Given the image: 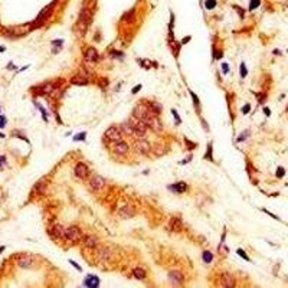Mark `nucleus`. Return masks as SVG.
Listing matches in <instances>:
<instances>
[{"instance_id": "1", "label": "nucleus", "mask_w": 288, "mask_h": 288, "mask_svg": "<svg viewBox=\"0 0 288 288\" xmlns=\"http://www.w3.org/2000/svg\"><path fill=\"white\" fill-rule=\"evenodd\" d=\"M134 117H137L138 120L145 122L148 127H151L156 131H161V122L158 120L157 114L148 108V105H145L144 102H138L134 108Z\"/></svg>"}, {"instance_id": "2", "label": "nucleus", "mask_w": 288, "mask_h": 288, "mask_svg": "<svg viewBox=\"0 0 288 288\" xmlns=\"http://www.w3.org/2000/svg\"><path fill=\"white\" fill-rule=\"evenodd\" d=\"M91 19H92V12L89 10V9H82L77 23H75V30H77L78 33L84 35L87 32L89 23H91Z\"/></svg>"}, {"instance_id": "3", "label": "nucleus", "mask_w": 288, "mask_h": 288, "mask_svg": "<svg viewBox=\"0 0 288 288\" xmlns=\"http://www.w3.org/2000/svg\"><path fill=\"white\" fill-rule=\"evenodd\" d=\"M130 124L133 125V128H134V131H135V134L138 135V137H143V135H145L147 134V131H148V125L145 124V122H143L141 120H138L137 117H131L130 118Z\"/></svg>"}, {"instance_id": "4", "label": "nucleus", "mask_w": 288, "mask_h": 288, "mask_svg": "<svg viewBox=\"0 0 288 288\" xmlns=\"http://www.w3.org/2000/svg\"><path fill=\"white\" fill-rule=\"evenodd\" d=\"M56 87H58L56 82L49 81V82H45V84H42V85H38V87L32 88V92H33L35 95H45V94H51Z\"/></svg>"}, {"instance_id": "5", "label": "nucleus", "mask_w": 288, "mask_h": 288, "mask_svg": "<svg viewBox=\"0 0 288 288\" xmlns=\"http://www.w3.org/2000/svg\"><path fill=\"white\" fill-rule=\"evenodd\" d=\"M65 238H67L69 242H77V241H79L81 239V231H79V228L71 226V228L65 229Z\"/></svg>"}, {"instance_id": "6", "label": "nucleus", "mask_w": 288, "mask_h": 288, "mask_svg": "<svg viewBox=\"0 0 288 288\" xmlns=\"http://www.w3.org/2000/svg\"><path fill=\"white\" fill-rule=\"evenodd\" d=\"M16 262L20 268H29V266L33 265V256L29 254H22L16 256Z\"/></svg>"}, {"instance_id": "7", "label": "nucleus", "mask_w": 288, "mask_h": 288, "mask_svg": "<svg viewBox=\"0 0 288 288\" xmlns=\"http://www.w3.org/2000/svg\"><path fill=\"white\" fill-rule=\"evenodd\" d=\"M54 6H55V1H54L52 4L46 6L43 10L39 13V16L36 17V20L33 22V26H35V27H36V26H39V25H42V22H45V19H46V17H48V16L52 13V9H54Z\"/></svg>"}, {"instance_id": "8", "label": "nucleus", "mask_w": 288, "mask_h": 288, "mask_svg": "<svg viewBox=\"0 0 288 288\" xmlns=\"http://www.w3.org/2000/svg\"><path fill=\"white\" fill-rule=\"evenodd\" d=\"M105 138L110 140V141H112V143H117V141H121L122 135H121V133L118 131L117 127H110V128L105 131Z\"/></svg>"}, {"instance_id": "9", "label": "nucleus", "mask_w": 288, "mask_h": 288, "mask_svg": "<svg viewBox=\"0 0 288 288\" xmlns=\"http://www.w3.org/2000/svg\"><path fill=\"white\" fill-rule=\"evenodd\" d=\"M105 186V180L102 176H98V174H95V176H92L91 180H89V187L92 189V190H101V189H104Z\"/></svg>"}, {"instance_id": "10", "label": "nucleus", "mask_w": 288, "mask_h": 288, "mask_svg": "<svg viewBox=\"0 0 288 288\" xmlns=\"http://www.w3.org/2000/svg\"><path fill=\"white\" fill-rule=\"evenodd\" d=\"M167 229L170 232H179L182 229V221L179 218H171L169 221V225H167Z\"/></svg>"}, {"instance_id": "11", "label": "nucleus", "mask_w": 288, "mask_h": 288, "mask_svg": "<svg viewBox=\"0 0 288 288\" xmlns=\"http://www.w3.org/2000/svg\"><path fill=\"white\" fill-rule=\"evenodd\" d=\"M97 256H98V259H100V261H110V258H111V251H110V248H107V246L98 248Z\"/></svg>"}, {"instance_id": "12", "label": "nucleus", "mask_w": 288, "mask_h": 288, "mask_svg": "<svg viewBox=\"0 0 288 288\" xmlns=\"http://www.w3.org/2000/svg\"><path fill=\"white\" fill-rule=\"evenodd\" d=\"M118 215H120V218H122V219H128V218H131L134 215V209L131 206L125 205V206H122L121 209L118 211Z\"/></svg>"}, {"instance_id": "13", "label": "nucleus", "mask_w": 288, "mask_h": 288, "mask_svg": "<svg viewBox=\"0 0 288 288\" xmlns=\"http://www.w3.org/2000/svg\"><path fill=\"white\" fill-rule=\"evenodd\" d=\"M114 150H115V153H118V154H127L128 153V144L125 143V141H117V143L114 144Z\"/></svg>"}, {"instance_id": "14", "label": "nucleus", "mask_w": 288, "mask_h": 288, "mask_svg": "<svg viewBox=\"0 0 288 288\" xmlns=\"http://www.w3.org/2000/svg\"><path fill=\"white\" fill-rule=\"evenodd\" d=\"M87 174H88V167L85 166L84 163H78L77 166H75V176L84 179V177H87Z\"/></svg>"}, {"instance_id": "15", "label": "nucleus", "mask_w": 288, "mask_h": 288, "mask_svg": "<svg viewBox=\"0 0 288 288\" xmlns=\"http://www.w3.org/2000/svg\"><path fill=\"white\" fill-rule=\"evenodd\" d=\"M51 235H52L54 238H65V229H64V226H62V225H55V226H52Z\"/></svg>"}, {"instance_id": "16", "label": "nucleus", "mask_w": 288, "mask_h": 288, "mask_svg": "<svg viewBox=\"0 0 288 288\" xmlns=\"http://www.w3.org/2000/svg\"><path fill=\"white\" fill-rule=\"evenodd\" d=\"M82 244L85 245L87 248H98V239L95 236H92V235H88V236L84 238Z\"/></svg>"}, {"instance_id": "17", "label": "nucleus", "mask_w": 288, "mask_h": 288, "mask_svg": "<svg viewBox=\"0 0 288 288\" xmlns=\"http://www.w3.org/2000/svg\"><path fill=\"white\" fill-rule=\"evenodd\" d=\"M84 58H85L87 61H98L100 55H98V52H97L94 48H88V49L84 52Z\"/></svg>"}, {"instance_id": "18", "label": "nucleus", "mask_w": 288, "mask_h": 288, "mask_svg": "<svg viewBox=\"0 0 288 288\" xmlns=\"http://www.w3.org/2000/svg\"><path fill=\"white\" fill-rule=\"evenodd\" d=\"M137 147H138V150L144 153V154H147L150 150H151V147H150V144L147 140H144V138H140V140H137Z\"/></svg>"}, {"instance_id": "19", "label": "nucleus", "mask_w": 288, "mask_h": 288, "mask_svg": "<svg viewBox=\"0 0 288 288\" xmlns=\"http://www.w3.org/2000/svg\"><path fill=\"white\" fill-rule=\"evenodd\" d=\"M84 284H85L87 287L95 288V287H98V285H100V279H98V277H95V275H88V277L85 278Z\"/></svg>"}, {"instance_id": "20", "label": "nucleus", "mask_w": 288, "mask_h": 288, "mask_svg": "<svg viewBox=\"0 0 288 288\" xmlns=\"http://www.w3.org/2000/svg\"><path fill=\"white\" fill-rule=\"evenodd\" d=\"M219 284H221L222 287H233V285H235V279H233L231 275L225 274V275H222V277H221Z\"/></svg>"}, {"instance_id": "21", "label": "nucleus", "mask_w": 288, "mask_h": 288, "mask_svg": "<svg viewBox=\"0 0 288 288\" xmlns=\"http://www.w3.org/2000/svg\"><path fill=\"white\" fill-rule=\"evenodd\" d=\"M169 278H170V281H173L176 284H182L183 282V274L179 272V271H171L169 274Z\"/></svg>"}, {"instance_id": "22", "label": "nucleus", "mask_w": 288, "mask_h": 288, "mask_svg": "<svg viewBox=\"0 0 288 288\" xmlns=\"http://www.w3.org/2000/svg\"><path fill=\"white\" fill-rule=\"evenodd\" d=\"M169 189L173 190V192H177V193H183V192L187 189V185H186L185 182H179V183H174V185L169 186Z\"/></svg>"}, {"instance_id": "23", "label": "nucleus", "mask_w": 288, "mask_h": 288, "mask_svg": "<svg viewBox=\"0 0 288 288\" xmlns=\"http://www.w3.org/2000/svg\"><path fill=\"white\" fill-rule=\"evenodd\" d=\"M45 187H46V179L42 177L36 185H35L33 187V193H38V195H41V193H43Z\"/></svg>"}, {"instance_id": "24", "label": "nucleus", "mask_w": 288, "mask_h": 288, "mask_svg": "<svg viewBox=\"0 0 288 288\" xmlns=\"http://www.w3.org/2000/svg\"><path fill=\"white\" fill-rule=\"evenodd\" d=\"M71 84L74 85H87L88 84V78L87 77H82V75H77L71 79Z\"/></svg>"}, {"instance_id": "25", "label": "nucleus", "mask_w": 288, "mask_h": 288, "mask_svg": "<svg viewBox=\"0 0 288 288\" xmlns=\"http://www.w3.org/2000/svg\"><path fill=\"white\" fill-rule=\"evenodd\" d=\"M121 130L125 134H127V135H133V134H135V131H134V128H133V125H131L130 122H124V124L121 125Z\"/></svg>"}, {"instance_id": "26", "label": "nucleus", "mask_w": 288, "mask_h": 288, "mask_svg": "<svg viewBox=\"0 0 288 288\" xmlns=\"http://www.w3.org/2000/svg\"><path fill=\"white\" fill-rule=\"evenodd\" d=\"M133 275L137 278V279H144V278H145V271H144L143 268H138V266H137V268H134L133 269Z\"/></svg>"}, {"instance_id": "27", "label": "nucleus", "mask_w": 288, "mask_h": 288, "mask_svg": "<svg viewBox=\"0 0 288 288\" xmlns=\"http://www.w3.org/2000/svg\"><path fill=\"white\" fill-rule=\"evenodd\" d=\"M148 108L153 111L154 114H157V115L161 112V105H160V104H157V102H150V104H148Z\"/></svg>"}, {"instance_id": "28", "label": "nucleus", "mask_w": 288, "mask_h": 288, "mask_svg": "<svg viewBox=\"0 0 288 288\" xmlns=\"http://www.w3.org/2000/svg\"><path fill=\"white\" fill-rule=\"evenodd\" d=\"M202 258H203V261H205L206 264H211L212 261H213V254H211L209 251H205V252L202 254Z\"/></svg>"}, {"instance_id": "29", "label": "nucleus", "mask_w": 288, "mask_h": 288, "mask_svg": "<svg viewBox=\"0 0 288 288\" xmlns=\"http://www.w3.org/2000/svg\"><path fill=\"white\" fill-rule=\"evenodd\" d=\"M261 4V0H251V4H249V10L252 12V10H255L258 6Z\"/></svg>"}, {"instance_id": "30", "label": "nucleus", "mask_w": 288, "mask_h": 288, "mask_svg": "<svg viewBox=\"0 0 288 288\" xmlns=\"http://www.w3.org/2000/svg\"><path fill=\"white\" fill-rule=\"evenodd\" d=\"M215 6H216V0H208V1H206V9H208V10L213 9Z\"/></svg>"}, {"instance_id": "31", "label": "nucleus", "mask_w": 288, "mask_h": 288, "mask_svg": "<svg viewBox=\"0 0 288 288\" xmlns=\"http://www.w3.org/2000/svg\"><path fill=\"white\" fill-rule=\"evenodd\" d=\"M285 176V169L284 167H278L277 169V177H284Z\"/></svg>"}, {"instance_id": "32", "label": "nucleus", "mask_w": 288, "mask_h": 288, "mask_svg": "<svg viewBox=\"0 0 288 288\" xmlns=\"http://www.w3.org/2000/svg\"><path fill=\"white\" fill-rule=\"evenodd\" d=\"M246 137H249V131H248V130L244 131V133L238 137V141H244V140H246Z\"/></svg>"}, {"instance_id": "33", "label": "nucleus", "mask_w": 288, "mask_h": 288, "mask_svg": "<svg viewBox=\"0 0 288 288\" xmlns=\"http://www.w3.org/2000/svg\"><path fill=\"white\" fill-rule=\"evenodd\" d=\"M246 74H248L246 67H245V64L242 62V64H241V78H245V77H246Z\"/></svg>"}, {"instance_id": "34", "label": "nucleus", "mask_w": 288, "mask_h": 288, "mask_svg": "<svg viewBox=\"0 0 288 288\" xmlns=\"http://www.w3.org/2000/svg\"><path fill=\"white\" fill-rule=\"evenodd\" d=\"M85 137H87V133H81V134H78V135H75L74 140H75V141H82Z\"/></svg>"}, {"instance_id": "35", "label": "nucleus", "mask_w": 288, "mask_h": 288, "mask_svg": "<svg viewBox=\"0 0 288 288\" xmlns=\"http://www.w3.org/2000/svg\"><path fill=\"white\" fill-rule=\"evenodd\" d=\"M190 97L193 98V102H195V107L198 108V107H199V100H198V97L195 95V92H192V91H190Z\"/></svg>"}, {"instance_id": "36", "label": "nucleus", "mask_w": 288, "mask_h": 288, "mask_svg": "<svg viewBox=\"0 0 288 288\" xmlns=\"http://www.w3.org/2000/svg\"><path fill=\"white\" fill-rule=\"evenodd\" d=\"M236 252H238V255H239V256H242L244 259H246V261H249V258H248V255H246V254H245V252H244V249H238Z\"/></svg>"}, {"instance_id": "37", "label": "nucleus", "mask_w": 288, "mask_h": 288, "mask_svg": "<svg viewBox=\"0 0 288 288\" xmlns=\"http://www.w3.org/2000/svg\"><path fill=\"white\" fill-rule=\"evenodd\" d=\"M4 125H6V117L0 115V128H4Z\"/></svg>"}, {"instance_id": "38", "label": "nucleus", "mask_w": 288, "mask_h": 288, "mask_svg": "<svg viewBox=\"0 0 288 288\" xmlns=\"http://www.w3.org/2000/svg\"><path fill=\"white\" fill-rule=\"evenodd\" d=\"M222 72H223L225 75L229 72V65H228V64H222Z\"/></svg>"}, {"instance_id": "39", "label": "nucleus", "mask_w": 288, "mask_h": 288, "mask_svg": "<svg viewBox=\"0 0 288 288\" xmlns=\"http://www.w3.org/2000/svg\"><path fill=\"white\" fill-rule=\"evenodd\" d=\"M249 111H251V105H249V104H246V105L242 107V114H248Z\"/></svg>"}, {"instance_id": "40", "label": "nucleus", "mask_w": 288, "mask_h": 288, "mask_svg": "<svg viewBox=\"0 0 288 288\" xmlns=\"http://www.w3.org/2000/svg\"><path fill=\"white\" fill-rule=\"evenodd\" d=\"M4 164H6V157H4V156H0V170L3 169Z\"/></svg>"}, {"instance_id": "41", "label": "nucleus", "mask_w": 288, "mask_h": 288, "mask_svg": "<svg viewBox=\"0 0 288 288\" xmlns=\"http://www.w3.org/2000/svg\"><path fill=\"white\" fill-rule=\"evenodd\" d=\"M69 264H71V265H74V266H75V268H77L78 271H82V268H81V266L78 265V264H77V262H75V261H72V259H69Z\"/></svg>"}, {"instance_id": "42", "label": "nucleus", "mask_w": 288, "mask_h": 288, "mask_svg": "<svg viewBox=\"0 0 288 288\" xmlns=\"http://www.w3.org/2000/svg\"><path fill=\"white\" fill-rule=\"evenodd\" d=\"M140 64H141L143 67H145V69H150V65H151L148 61H144V62H143V61H140Z\"/></svg>"}, {"instance_id": "43", "label": "nucleus", "mask_w": 288, "mask_h": 288, "mask_svg": "<svg viewBox=\"0 0 288 288\" xmlns=\"http://www.w3.org/2000/svg\"><path fill=\"white\" fill-rule=\"evenodd\" d=\"M171 114L174 115V118H176V121H177V122H180V117H179L177 111H176V110H171Z\"/></svg>"}, {"instance_id": "44", "label": "nucleus", "mask_w": 288, "mask_h": 288, "mask_svg": "<svg viewBox=\"0 0 288 288\" xmlns=\"http://www.w3.org/2000/svg\"><path fill=\"white\" fill-rule=\"evenodd\" d=\"M140 89H141V85H137V87H134V88H133V94H137Z\"/></svg>"}, {"instance_id": "45", "label": "nucleus", "mask_w": 288, "mask_h": 288, "mask_svg": "<svg viewBox=\"0 0 288 288\" xmlns=\"http://www.w3.org/2000/svg\"><path fill=\"white\" fill-rule=\"evenodd\" d=\"M264 114H265L266 117H269V115H271V111H269V108H266V107H265V108H264Z\"/></svg>"}, {"instance_id": "46", "label": "nucleus", "mask_w": 288, "mask_h": 288, "mask_svg": "<svg viewBox=\"0 0 288 288\" xmlns=\"http://www.w3.org/2000/svg\"><path fill=\"white\" fill-rule=\"evenodd\" d=\"M4 51H6V48H3V46L0 45V52H4Z\"/></svg>"}, {"instance_id": "47", "label": "nucleus", "mask_w": 288, "mask_h": 288, "mask_svg": "<svg viewBox=\"0 0 288 288\" xmlns=\"http://www.w3.org/2000/svg\"><path fill=\"white\" fill-rule=\"evenodd\" d=\"M89 1H95V0H85V3H89Z\"/></svg>"}, {"instance_id": "48", "label": "nucleus", "mask_w": 288, "mask_h": 288, "mask_svg": "<svg viewBox=\"0 0 288 288\" xmlns=\"http://www.w3.org/2000/svg\"><path fill=\"white\" fill-rule=\"evenodd\" d=\"M3 249H4V248H3V246H0V252H1V251H3Z\"/></svg>"}, {"instance_id": "49", "label": "nucleus", "mask_w": 288, "mask_h": 288, "mask_svg": "<svg viewBox=\"0 0 288 288\" xmlns=\"http://www.w3.org/2000/svg\"><path fill=\"white\" fill-rule=\"evenodd\" d=\"M3 137H4V135H3V134H0V138H3Z\"/></svg>"}]
</instances>
